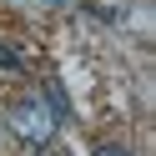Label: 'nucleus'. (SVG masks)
<instances>
[{"label":"nucleus","mask_w":156,"mask_h":156,"mask_svg":"<svg viewBox=\"0 0 156 156\" xmlns=\"http://www.w3.org/2000/svg\"><path fill=\"white\" fill-rule=\"evenodd\" d=\"M5 121H10V131L20 136V141H30V146H45V141L55 136V116L45 111L35 96H25V101H10Z\"/></svg>","instance_id":"nucleus-1"},{"label":"nucleus","mask_w":156,"mask_h":156,"mask_svg":"<svg viewBox=\"0 0 156 156\" xmlns=\"http://www.w3.org/2000/svg\"><path fill=\"white\" fill-rule=\"evenodd\" d=\"M41 91H45V111L55 116V126H61V121H71V96H66V86L55 81V76H45V86H41Z\"/></svg>","instance_id":"nucleus-2"},{"label":"nucleus","mask_w":156,"mask_h":156,"mask_svg":"<svg viewBox=\"0 0 156 156\" xmlns=\"http://www.w3.org/2000/svg\"><path fill=\"white\" fill-rule=\"evenodd\" d=\"M0 66H10V71H15V66H20V55H15V51H5V45H0Z\"/></svg>","instance_id":"nucleus-3"},{"label":"nucleus","mask_w":156,"mask_h":156,"mask_svg":"<svg viewBox=\"0 0 156 156\" xmlns=\"http://www.w3.org/2000/svg\"><path fill=\"white\" fill-rule=\"evenodd\" d=\"M96 156H131L126 146H96Z\"/></svg>","instance_id":"nucleus-4"},{"label":"nucleus","mask_w":156,"mask_h":156,"mask_svg":"<svg viewBox=\"0 0 156 156\" xmlns=\"http://www.w3.org/2000/svg\"><path fill=\"white\" fill-rule=\"evenodd\" d=\"M45 5H66V0H45Z\"/></svg>","instance_id":"nucleus-5"}]
</instances>
